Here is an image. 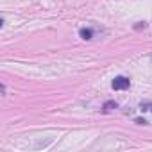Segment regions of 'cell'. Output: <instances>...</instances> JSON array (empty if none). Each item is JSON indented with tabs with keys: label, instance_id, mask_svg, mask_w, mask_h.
I'll use <instances>...</instances> for the list:
<instances>
[{
	"label": "cell",
	"instance_id": "cell-2",
	"mask_svg": "<svg viewBox=\"0 0 152 152\" xmlns=\"http://www.w3.org/2000/svg\"><path fill=\"white\" fill-rule=\"evenodd\" d=\"M93 29H90V27H83L81 31H79V36L84 39V41H90V39H93Z\"/></svg>",
	"mask_w": 152,
	"mask_h": 152
},
{
	"label": "cell",
	"instance_id": "cell-4",
	"mask_svg": "<svg viewBox=\"0 0 152 152\" xmlns=\"http://www.w3.org/2000/svg\"><path fill=\"white\" fill-rule=\"evenodd\" d=\"M140 107H141V111H152V102H141Z\"/></svg>",
	"mask_w": 152,
	"mask_h": 152
},
{
	"label": "cell",
	"instance_id": "cell-5",
	"mask_svg": "<svg viewBox=\"0 0 152 152\" xmlns=\"http://www.w3.org/2000/svg\"><path fill=\"white\" fill-rule=\"evenodd\" d=\"M134 29H136V31H141V29H147V23H145V22H138V23L134 25Z\"/></svg>",
	"mask_w": 152,
	"mask_h": 152
},
{
	"label": "cell",
	"instance_id": "cell-1",
	"mask_svg": "<svg viewBox=\"0 0 152 152\" xmlns=\"http://www.w3.org/2000/svg\"><path fill=\"white\" fill-rule=\"evenodd\" d=\"M129 86H131V81H129V77H124V75H118V77H115L113 83H111V88H113L115 91L129 90Z\"/></svg>",
	"mask_w": 152,
	"mask_h": 152
},
{
	"label": "cell",
	"instance_id": "cell-6",
	"mask_svg": "<svg viewBox=\"0 0 152 152\" xmlns=\"http://www.w3.org/2000/svg\"><path fill=\"white\" fill-rule=\"evenodd\" d=\"M134 122H136V124H141V125H145V124H147V122H145V120H141V118H134Z\"/></svg>",
	"mask_w": 152,
	"mask_h": 152
},
{
	"label": "cell",
	"instance_id": "cell-3",
	"mask_svg": "<svg viewBox=\"0 0 152 152\" xmlns=\"http://www.w3.org/2000/svg\"><path fill=\"white\" fill-rule=\"evenodd\" d=\"M116 107H118V104H116L115 100H107V102L104 104V107H102V113H104V115H107V113H111V111H113V109H116Z\"/></svg>",
	"mask_w": 152,
	"mask_h": 152
}]
</instances>
